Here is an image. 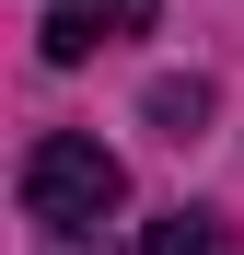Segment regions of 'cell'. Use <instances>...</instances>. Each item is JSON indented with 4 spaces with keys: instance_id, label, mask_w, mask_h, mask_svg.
<instances>
[{
    "instance_id": "obj_3",
    "label": "cell",
    "mask_w": 244,
    "mask_h": 255,
    "mask_svg": "<svg viewBox=\"0 0 244 255\" xmlns=\"http://www.w3.org/2000/svg\"><path fill=\"white\" fill-rule=\"evenodd\" d=\"M140 255H221V221H210V209H163Z\"/></svg>"
},
{
    "instance_id": "obj_2",
    "label": "cell",
    "mask_w": 244,
    "mask_h": 255,
    "mask_svg": "<svg viewBox=\"0 0 244 255\" xmlns=\"http://www.w3.org/2000/svg\"><path fill=\"white\" fill-rule=\"evenodd\" d=\"M151 12H163V0H58V12H47V58L81 70L93 47H116V35H151Z\"/></svg>"
},
{
    "instance_id": "obj_1",
    "label": "cell",
    "mask_w": 244,
    "mask_h": 255,
    "mask_svg": "<svg viewBox=\"0 0 244 255\" xmlns=\"http://www.w3.org/2000/svg\"><path fill=\"white\" fill-rule=\"evenodd\" d=\"M128 209V162H116L105 139H81V128H47V139L23 151V221L47 232H93Z\"/></svg>"
},
{
    "instance_id": "obj_5",
    "label": "cell",
    "mask_w": 244,
    "mask_h": 255,
    "mask_svg": "<svg viewBox=\"0 0 244 255\" xmlns=\"http://www.w3.org/2000/svg\"><path fill=\"white\" fill-rule=\"evenodd\" d=\"M47 255H105V244H81V232H47Z\"/></svg>"
},
{
    "instance_id": "obj_4",
    "label": "cell",
    "mask_w": 244,
    "mask_h": 255,
    "mask_svg": "<svg viewBox=\"0 0 244 255\" xmlns=\"http://www.w3.org/2000/svg\"><path fill=\"white\" fill-rule=\"evenodd\" d=\"M151 116H163V128H175V139H186V128L210 116V93H198V81H151Z\"/></svg>"
}]
</instances>
